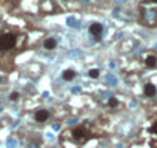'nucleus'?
I'll return each instance as SVG.
<instances>
[{
    "label": "nucleus",
    "instance_id": "f257e3e1",
    "mask_svg": "<svg viewBox=\"0 0 157 148\" xmlns=\"http://www.w3.org/2000/svg\"><path fill=\"white\" fill-rule=\"evenodd\" d=\"M17 37L11 33H5L0 36V51H10L16 46Z\"/></svg>",
    "mask_w": 157,
    "mask_h": 148
},
{
    "label": "nucleus",
    "instance_id": "f03ea898",
    "mask_svg": "<svg viewBox=\"0 0 157 148\" xmlns=\"http://www.w3.org/2000/svg\"><path fill=\"white\" fill-rule=\"evenodd\" d=\"M72 136H74V139L75 140H86V136H88V133L85 131V128H75L74 131H72Z\"/></svg>",
    "mask_w": 157,
    "mask_h": 148
},
{
    "label": "nucleus",
    "instance_id": "7ed1b4c3",
    "mask_svg": "<svg viewBox=\"0 0 157 148\" xmlns=\"http://www.w3.org/2000/svg\"><path fill=\"white\" fill-rule=\"evenodd\" d=\"M102 31H103V26H102L100 23H93V25L90 26V33H91L96 39H99V36L102 34Z\"/></svg>",
    "mask_w": 157,
    "mask_h": 148
},
{
    "label": "nucleus",
    "instance_id": "20e7f679",
    "mask_svg": "<svg viewBox=\"0 0 157 148\" xmlns=\"http://www.w3.org/2000/svg\"><path fill=\"white\" fill-rule=\"evenodd\" d=\"M143 93H145V96L152 97V96H155V94H157V88H155L152 84H146V85L143 87Z\"/></svg>",
    "mask_w": 157,
    "mask_h": 148
},
{
    "label": "nucleus",
    "instance_id": "39448f33",
    "mask_svg": "<svg viewBox=\"0 0 157 148\" xmlns=\"http://www.w3.org/2000/svg\"><path fill=\"white\" fill-rule=\"evenodd\" d=\"M36 120L37 122H45V120H48V117H49V113L46 111V110H39V111H36Z\"/></svg>",
    "mask_w": 157,
    "mask_h": 148
},
{
    "label": "nucleus",
    "instance_id": "423d86ee",
    "mask_svg": "<svg viewBox=\"0 0 157 148\" xmlns=\"http://www.w3.org/2000/svg\"><path fill=\"white\" fill-rule=\"evenodd\" d=\"M62 77H63V80H72L74 77H75V71L74 69H65L63 71V74H62Z\"/></svg>",
    "mask_w": 157,
    "mask_h": 148
},
{
    "label": "nucleus",
    "instance_id": "0eeeda50",
    "mask_svg": "<svg viewBox=\"0 0 157 148\" xmlns=\"http://www.w3.org/2000/svg\"><path fill=\"white\" fill-rule=\"evenodd\" d=\"M43 46L46 48V49H54L56 46H57V42H56V39H46L45 42H43Z\"/></svg>",
    "mask_w": 157,
    "mask_h": 148
},
{
    "label": "nucleus",
    "instance_id": "6e6552de",
    "mask_svg": "<svg viewBox=\"0 0 157 148\" xmlns=\"http://www.w3.org/2000/svg\"><path fill=\"white\" fill-rule=\"evenodd\" d=\"M145 65H146L148 68H154V66L157 65V57H155V56H148L146 60H145Z\"/></svg>",
    "mask_w": 157,
    "mask_h": 148
},
{
    "label": "nucleus",
    "instance_id": "1a4fd4ad",
    "mask_svg": "<svg viewBox=\"0 0 157 148\" xmlns=\"http://www.w3.org/2000/svg\"><path fill=\"white\" fill-rule=\"evenodd\" d=\"M88 74H90V77H91V79H97V77L100 76V71H99V69H90Z\"/></svg>",
    "mask_w": 157,
    "mask_h": 148
},
{
    "label": "nucleus",
    "instance_id": "9d476101",
    "mask_svg": "<svg viewBox=\"0 0 157 148\" xmlns=\"http://www.w3.org/2000/svg\"><path fill=\"white\" fill-rule=\"evenodd\" d=\"M19 97H20V94H19L17 91H14V93H11V94H10V99H11L13 102H17V100H19Z\"/></svg>",
    "mask_w": 157,
    "mask_h": 148
},
{
    "label": "nucleus",
    "instance_id": "9b49d317",
    "mask_svg": "<svg viewBox=\"0 0 157 148\" xmlns=\"http://www.w3.org/2000/svg\"><path fill=\"white\" fill-rule=\"evenodd\" d=\"M108 103H109V107H113V108H116V107L119 105V100H117V99H114V97H111Z\"/></svg>",
    "mask_w": 157,
    "mask_h": 148
},
{
    "label": "nucleus",
    "instance_id": "f8f14e48",
    "mask_svg": "<svg viewBox=\"0 0 157 148\" xmlns=\"http://www.w3.org/2000/svg\"><path fill=\"white\" fill-rule=\"evenodd\" d=\"M151 131H152V133H155V134H157V122H155V123H154V125H152V128H151Z\"/></svg>",
    "mask_w": 157,
    "mask_h": 148
},
{
    "label": "nucleus",
    "instance_id": "ddd939ff",
    "mask_svg": "<svg viewBox=\"0 0 157 148\" xmlns=\"http://www.w3.org/2000/svg\"><path fill=\"white\" fill-rule=\"evenodd\" d=\"M151 2H152V3H157V0H151Z\"/></svg>",
    "mask_w": 157,
    "mask_h": 148
}]
</instances>
